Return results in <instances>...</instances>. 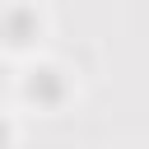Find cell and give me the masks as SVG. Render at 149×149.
<instances>
[{
	"label": "cell",
	"mask_w": 149,
	"mask_h": 149,
	"mask_svg": "<svg viewBox=\"0 0 149 149\" xmlns=\"http://www.w3.org/2000/svg\"><path fill=\"white\" fill-rule=\"evenodd\" d=\"M0 144H5V126H0Z\"/></svg>",
	"instance_id": "6da1fadb"
}]
</instances>
